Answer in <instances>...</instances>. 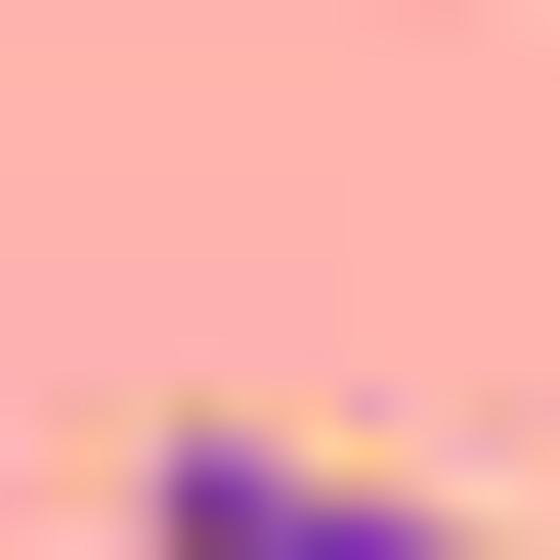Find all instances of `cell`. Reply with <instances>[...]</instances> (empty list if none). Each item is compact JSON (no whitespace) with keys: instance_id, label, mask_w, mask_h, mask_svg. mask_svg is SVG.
Wrapping results in <instances>:
<instances>
[{"instance_id":"6da1fadb","label":"cell","mask_w":560,"mask_h":560,"mask_svg":"<svg viewBox=\"0 0 560 560\" xmlns=\"http://www.w3.org/2000/svg\"><path fill=\"white\" fill-rule=\"evenodd\" d=\"M130 560H475V517H388L346 431H130Z\"/></svg>"}]
</instances>
